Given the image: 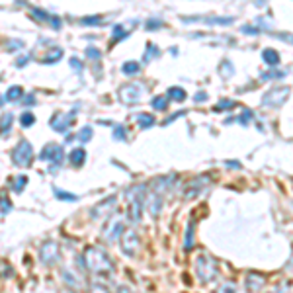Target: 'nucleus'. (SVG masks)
I'll use <instances>...</instances> for the list:
<instances>
[{"mask_svg":"<svg viewBox=\"0 0 293 293\" xmlns=\"http://www.w3.org/2000/svg\"><path fill=\"white\" fill-rule=\"evenodd\" d=\"M32 61V55H22L20 59H16V67H26V63Z\"/></svg>","mask_w":293,"mask_h":293,"instance_id":"obj_39","label":"nucleus"},{"mask_svg":"<svg viewBox=\"0 0 293 293\" xmlns=\"http://www.w3.org/2000/svg\"><path fill=\"white\" fill-rule=\"evenodd\" d=\"M221 293H237V287H235L233 283H225V285L221 287Z\"/></svg>","mask_w":293,"mask_h":293,"instance_id":"obj_41","label":"nucleus"},{"mask_svg":"<svg viewBox=\"0 0 293 293\" xmlns=\"http://www.w3.org/2000/svg\"><path fill=\"white\" fill-rule=\"evenodd\" d=\"M61 258V248L55 240H45L39 248V260L43 266H55Z\"/></svg>","mask_w":293,"mask_h":293,"instance_id":"obj_6","label":"nucleus"},{"mask_svg":"<svg viewBox=\"0 0 293 293\" xmlns=\"http://www.w3.org/2000/svg\"><path fill=\"white\" fill-rule=\"evenodd\" d=\"M74 117H76V111H71V113L57 111V113L51 117L49 125H51V129L57 131V133H67V131L71 129V123L74 121Z\"/></svg>","mask_w":293,"mask_h":293,"instance_id":"obj_9","label":"nucleus"},{"mask_svg":"<svg viewBox=\"0 0 293 293\" xmlns=\"http://www.w3.org/2000/svg\"><path fill=\"white\" fill-rule=\"evenodd\" d=\"M129 34H127V30H125V26H121V24H117L115 28H113V36H111V41L115 43V41H119V39H123V37H127Z\"/></svg>","mask_w":293,"mask_h":293,"instance_id":"obj_26","label":"nucleus"},{"mask_svg":"<svg viewBox=\"0 0 293 293\" xmlns=\"http://www.w3.org/2000/svg\"><path fill=\"white\" fill-rule=\"evenodd\" d=\"M115 203H117V196H108L106 200H102L100 203H96V205L90 209V217L96 219V221L108 219V217L115 211Z\"/></svg>","mask_w":293,"mask_h":293,"instance_id":"obj_5","label":"nucleus"},{"mask_svg":"<svg viewBox=\"0 0 293 293\" xmlns=\"http://www.w3.org/2000/svg\"><path fill=\"white\" fill-rule=\"evenodd\" d=\"M86 57L96 61V59H100V51H98L96 47H88V49H86Z\"/></svg>","mask_w":293,"mask_h":293,"instance_id":"obj_37","label":"nucleus"},{"mask_svg":"<svg viewBox=\"0 0 293 293\" xmlns=\"http://www.w3.org/2000/svg\"><path fill=\"white\" fill-rule=\"evenodd\" d=\"M166 104H168V96H157V98L151 100V106H153L155 110H165Z\"/></svg>","mask_w":293,"mask_h":293,"instance_id":"obj_32","label":"nucleus"},{"mask_svg":"<svg viewBox=\"0 0 293 293\" xmlns=\"http://www.w3.org/2000/svg\"><path fill=\"white\" fill-rule=\"evenodd\" d=\"M159 26H161V22H153V20H151L149 24H146V28H149V30H153V28H159Z\"/></svg>","mask_w":293,"mask_h":293,"instance_id":"obj_45","label":"nucleus"},{"mask_svg":"<svg viewBox=\"0 0 293 293\" xmlns=\"http://www.w3.org/2000/svg\"><path fill=\"white\" fill-rule=\"evenodd\" d=\"M20 123H22L24 127H30V125H34V123H36V115H34L32 111H24V113H22V117H20Z\"/></svg>","mask_w":293,"mask_h":293,"instance_id":"obj_33","label":"nucleus"},{"mask_svg":"<svg viewBox=\"0 0 293 293\" xmlns=\"http://www.w3.org/2000/svg\"><path fill=\"white\" fill-rule=\"evenodd\" d=\"M39 159L45 161V163L59 165L63 161V146H59L57 143H47L41 149V153H39Z\"/></svg>","mask_w":293,"mask_h":293,"instance_id":"obj_11","label":"nucleus"},{"mask_svg":"<svg viewBox=\"0 0 293 293\" xmlns=\"http://www.w3.org/2000/svg\"><path fill=\"white\" fill-rule=\"evenodd\" d=\"M264 283H266L264 275H260V274H256V272H248V274L244 275V289H246L248 293L260 291V289L264 287Z\"/></svg>","mask_w":293,"mask_h":293,"instance_id":"obj_13","label":"nucleus"},{"mask_svg":"<svg viewBox=\"0 0 293 293\" xmlns=\"http://www.w3.org/2000/svg\"><path fill=\"white\" fill-rule=\"evenodd\" d=\"M12 161H14V165H18V166H22V168L32 166V163H34V149H32V145H30L28 141H20V143L14 146Z\"/></svg>","mask_w":293,"mask_h":293,"instance_id":"obj_3","label":"nucleus"},{"mask_svg":"<svg viewBox=\"0 0 293 293\" xmlns=\"http://www.w3.org/2000/svg\"><path fill=\"white\" fill-rule=\"evenodd\" d=\"M287 94H289V88H287V86H279V88H275V90H270V92L262 98V106L277 108V106H281V104L287 100Z\"/></svg>","mask_w":293,"mask_h":293,"instance_id":"obj_10","label":"nucleus"},{"mask_svg":"<svg viewBox=\"0 0 293 293\" xmlns=\"http://www.w3.org/2000/svg\"><path fill=\"white\" fill-rule=\"evenodd\" d=\"M143 205L146 207V211H149L153 217H159L161 211H163V196L149 190L145 194V200H143Z\"/></svg>","mask_w":293,"mask_h":293,"instance_id":"obj_12","label":"nucleus"},{"mask_svg":"<svg viewBox=\"0 0 293 293\" xmlns=\"http://www.w3.org/2000/svg\"><path fill=\"white\" fill-rule=\"evenodd\" d=\"M135 119H137L139 127H143V129H149V127L155 125V117H153L151 113H139Z\"/></svg>","mask_w":293,"mask_h":293,"instance_id":"obj_23","label":"nucleus"},{"mask_svg":"<svg viewBox=\"0 0 293 293\" xmlns=\"http://www.w3.org/2000/svg\"><path fill=\"white\" fill-rule=\"evenodd\" d=\"M113 137H115V139H121V141H125V139H127V133H125L123 125H117V127L113 129Z\"/></svg>","mask_w":293,"mask_h":293,"instance_id":"obj_36","label":"nucleus"},{"mask_svg":"<svg viewBox=\"0 0 293 293\" xmlns=\"http://www.w3.org/2000/svg\"><path fill=\"white\" fill-rule=\"evenodd\" d=\"M119 244H121V250L125 256H135L141 248V238H139V233L135 229H125L121 238H119Z\"/></svg>","mask_w":293,"mask_h":293,"instance_id":"obj_4","label":"nucleus"},{"mask_svg":"<svg viewBox=\"0 0 293 293\" xmlns=\"http://www.w3.org/2000/svg\"><path fill=\"white\" fill-rule=\"evenodd\" d=\"M71 65H73V69L80 71V61H78V59H74V57H73V59H71Z\"/></svg>","mask_w":293,"mask_h":293,"instance_id":"obj_44","label":"nucleus"},{"mask_svg":"<svg viewBox=\"0 0 293 293\" xmlns=\"http://www.w3.org/2000/svg\"><path fill=\"white\" fill-rule=\"evenodd\" d=\"M262 59H264V63H266L268 67H277V65H279V55H277V51H274V49H266V51L262 53Z\"/></svg>","mask_w":293,"mask_h":293,"instance_id":"obj_20","label":"nucleus"},{"mask_svg":"<svg viewBox=\"0 0 293 293\" xmlns=\"http://www.w3.org/2000/svg\"><path fill=\"white\" fill-rule=\"evenodd\" d=\"M0 211H2V215H6V213L12 211V201L8 200L6 192H0Z\"/></svg>","mask_w":293,"mask_h":293,"instance_id":"obj_25","label":"nucleus"},{"mask_svg":"<svg viewBox=\"0 0 293 293\" xmlns=\"http://www.w3.org/2000/svg\"><path fill=\"white\" fill-rule=\"evenodd\" d=\"M141 94H143V86L141 84H125L119 88V102H123L125 106H133L141 100Z\"/></svg>","mask_w":293,"mask_h":293,"instance_id":"obj_7","label":"nucleus"},{"mask_svg":"<svg viewBox=\"0 0 293 293\" xmlns=\"http://www.w3.org/2000/svg\"><path fill=\"white\" fill-rule=\"evenodd\" d=\"M63 279L67 281V285H69V287H74V289H78V287H80V281H78V279H76V277H74L69 270H63Z\"/></svg>","mask_w":293,"mask_h":293,"instance_id":"obj_28","label":"nucleus"},{"mask_svg":"<svg viewBox=\"0 0 293 293\" xmlns=\"http://www.w3.org/2000/svg\"><path fill=\"white\" fill-rule=\"evenodd\" d=\"M209 182H211L209 176H198V178L190 180V184L184 188L182 198H184V200H194V198H198V196L209 186Z\"/></svg>","mask_w":293,"mask_h":293,"instance_id":"obj_8","label":"nucleus"},{"mask_svg":"<svg viewBox=\"0 0 293 293\" xmlns=\"http://www.w3.org/2000/svg\"><path fill=\"white\" fill-rule=\"evenodd\" d=\"M157 55H159L157 47H155V45H149V51H146V55H145V61H149L151 57H157Z\"/></svg>","mask_w":293,"mask_h":293,"instance_id":"obj_40","label":"nucleus"},{"mask_svg":"<svg viewBox=\"0 0 293 293\" xmlns=\"http://www.w3.org/2000/svg\"><path fill=\"white\" fill-rule=\"evenodd\" d=\"M53 196H55L57 200H63V201H78V196L69 194V192H65V190L57 188V186H53Z\"/></svg>","mask_w":293,"mask_h":293,"instance_id":"obj_24","label":"nucleus"},{"mask_svg":"<svg viewBox=\"0 0 293 293\" xmlns=\"http://www.w3.org/2000/svg\"><path fill=\"white\" fill-rule=\"evenodd\" d=\"M20 96H24L22 86H10L8 92L4 94V98H0V104H4V102H18Z\"/></svg>","mask_w":293,"mask_h":293,"instance_id":"obj_18","label":"nucleus"},{"mask_svg":"<svg viewBox=\"0 0 293 293\" xmlns=\"http://www.w3.org/2000/svg\"><path fill=\"white\" fill-rule=\"evenodd\" d=\"M82 24L84 26H100V24H104V20L100 16H90V18H84Z\"/></svg>","mask_w":293,"mask_h":293,"instance_id":"obj_35","label":"nucleus"},{"mask_svg":"<svg viewBox=\"0 0 293 293\" xmlns=\"http://www.w3.org/2000/svg\"><path fill=\"white\" fill-rule=\"evenodd\" d=\"M123 231H125L123 221H111V223H110V227H106V231H104V233H106V237H108V242H113V240L121 238Z\"/></svg>","mask_w":293,"mask_h":293,"instance_id":"obj_16","label":"nucleus"},{"mask_svg":"<svg viewBox=\"0 0 293 293\" xmlns=\"http://www.w3.org/2000/svg\"><path fill=\"white\" fill-rule=\"evenodd\" d=\"M26 184H28V176H18V178L12 182V186H14V192H18V194H20V192L24 190V186H26Z\"/></svg>","mask_w":293,"mask_h":293,"instance_id":"obj_34","label":"nucleus"},{"mask_svg":"<svg viewBox=\"0 0 293 293\" xmlns=\"http://www.w3.org/2000/svg\"><path fill=\"white\" fill-rule=\"evenodd\" d=\"M194 229H196V223H194V219L188 223V229H186V240H184V250L188 252V250H192V246H194Z\"/></svg>","mask_w":293,"mask_h":293,"instance_id":"obj_22","label":"nucleus"},{"mask_svg":"<svg viewBox=\"0 0 293 293\" xmlns=\"http://www.w3.org/2000/svg\"><path fill=\"white\" fill-rule=\"evenodd\" d=\"M168 96H170L172 100H176V102H182V100L186 98V90H182V88H178V86H172V88L168 90Z\"/></svg>","mask_w":293,"mask_h":293,"instance_id":"obj_29","label":"nucleus"},{"mask_svg":"<svg viewBox=\"0 0 293 293\" xmlns=\"http://www.w3.org/2000/svg\"><path fill=\"white\" fill-rule=\"evenodd\" d=\"M74 139H78L80 143H88V141L92 139V127H82V129L74 135Z\"/></svg>","mask_w":293,"mask_h":293,"instance_id":"obj_27","label":"nucleus"},{"mask_svg":"<svg viewBox=\"0 0 293 293\" xmlns=\"http://www.w3.org/2000/svg\"><path fill=\"white\" fill-rule=\"evenodd\" d=\"M69 159H71V165H73V166H82V165H84V159H86V153H84V149H74V151L69 155Z\"/></svg>","mask_w":293,"mask_h":293,"instance_id":"obj_21","label":"nucleus"},{"mask_svg":"<svg viewBox=\"0 0 293 293\" xmlns=\"http://www.w3.org/2000/svg\"><path fill=\"white\" fill-rule=\"evenodd\" d=\"M61 57H63V49H61V47H53V49H49L47 55L41 57V65H53V63H57Z\"/></svg>","mask_w":293,"mask_h":293,"instance_id":"obj_19","label":"nucleus"},{"mask_svg":"<svg viewBox=\"0 0 293 293\" xmlns=\"http://www.w3.org/2000/svg\"><path fill=\"white\" fill-rule=\"evenodd\" d=\"M14 123V113L12 111H4L2 117H0V135H8Z\"/></svg>","mask_w":293,"mask_h":293,"instance_id":"obj_17","label":"nucleus"},{"mask_svg":"<svg viewBox=\"0 0 293 293\" xmlns=\"http://www.w3.org/2000/svg\"><path fill=\"white\" fill-rule=\"evenodd\" d=\"M174 180H176V176H174V174H170V176H159V178H155V180L151 182V190H153V192H157V194H161V196H165V194H166V190H170V188H172Z\"/></svg>","mask_w":293,"mask_h":293,"instance_id":"obj_15","label":"nucleus"},{"mask_svg":"<svg viewBox=\"0 0 293 293\" xmlns=\"http://www.w3.org/2000/svg\"><path fill=\"white\" fill-rule=\"evenodd\" d=\"M219 274L217 262L209 254H200L196 260V275L201 283H211Z\"/></svg>","mask_w":293,"mask_h":293,"instance_id":"obj_2","label":"nucleus"},{"mask_svg":"<svg viewBox=\"0 0 293 293\" xmlns=\"http://www.w3.org/2000/svg\"><path fill=\"white\" fill-rule=\"evenodd\" d=\"M84 260H86V268L96 277H110L115 270L111 258L98 246H88L86 252H84Z\"/></svg>","mask_w":293,"mask_h":293,"instance_id":"obj_1","label":"nucleus"},{"mask_svg":"<svg viewBox=\"0 0 293 293\" xmlns=\"http://www.w3.org/2000/svg\"><path fill=\"white\" fill-rule=\"evenodd\" d=\"M22 104H24V106H34V104H36V98L30 94L28 98H24V100H22Z\"/></svg>","mask_w":293,"mask_h":293,"instance_id":"obj_42","label":"nucleus"},{"mask_svg":"<svg viewBox=\"0 0 293 293\" xmlns=\"http://www.w3.org/2000/svg\"><path fill=\"white\" fill-rule=\"evenodd\" d=\"M6 47H10L8 51H16V49L24 47V43H22V41H18V39H14V41H8V43H6Z\"/></svg>","mask_w":293,"mask_h":293,"instance_id":"obj_38","label":"nucleus"},{"mask_svg":"<svg viewBox=\"0 0 293 293\" xmlns=\"http://www.w3.org/2000/svg\"><path fill=\"white\" fill-rule=\"evenodd\" d=\"M139 63H135V61H127L123 67H121V71H123V74H135V73H139Z\"/></svg>","mask_w":293,"mask_h":293,"instance_id":"obj_31","label":"nucleus"},{"mask_svg":"<svg viewBox=\"0 0 293 293\" xmlns=\"http://www.w3.org/2000/svg\"><path fill=\"white\" fill-rule=\"evenodd\" d=\"M32 14L36 16V20L49 24L53 30H61V26H63L61 18H57V16H51L49 12H45V10H41V8H36V6H34V8H32Z\"/></svg>","mask_w":293,"mask_h":293,"instance_id":"obj_14","label":"nucleus"},{"mask_svg":"<svg viewBox=\"0 0 293 293\" xmlns=\"http://www.w3.org/2000/svg\"><path fill=\"white\" fill-rule=\"evenodd\" d=\"M90 293H110V289H108V285H106L104 281L96 279V281H92V285H90Z\"/></svg>","mask_w":293,"mask_h":293,"instance_id":"obj_30","label":"nucleus"},{"mask_svg":"<svg viewBox=\"0 0 293 293\" xmlns=\"http://www.w3.org/2000/svg\"><path fill=\"white\" fill-rule=\"evenodd\" d=\"M115 293H133L129 287H125V285H119L117 289H115Z\"/></svg>","mask_w":293,"mask_h":293,"instance_id":"obj_43","label":"nucleus"}]
</instances>
